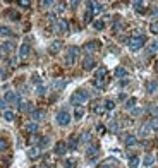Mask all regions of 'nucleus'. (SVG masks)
Masks as SVG:
<instances>
[{
    "label": "nucleus",
    "mask_w": 158,
    "mask_h": 168,
    "mask_svg": "<svg viewBox=\"0 0 158 168\" xmlns=\"http://www.w3.org/2000/svg\"><path fill=\"white\" fill-rule=\"evenodd\" d=\"M145 36L141 35V33H134V35L129 38V41H127V45H129V48H131L132 52H137V50H141L143 48V45H145Z\"/></svg>",
    "instance_id": "obj_1"
},
{
    "label": "nucleus",
    "mask_w": 158,
    "mask_h": 168,
    "mask_svg": "<svg viewBox=\"0 0 158 168\" xmlns=\"http://www.w3.org/2000/svg\"><path fill=\"white\" fill-rule=\"evenodd\" d=\"M89 98L88 95V91H84V89H77L74 93V95L70 96V103L74 105V106H81L83 103H86V99Z\"/></svg>",
    "instance_id": "obj_2"
},
{
    "label": "nucleus",
    "mask_w": 158,
    "mask_h": 168,
    "mask_svg": "<svg viewBox=\"0 0 158 168\" xmlns=\"http://www.w3.org/2000/svg\"><path fill=\"white\" fill-rule=\"evenodd\" d=\"M77 57H79V48L77 47H70L69 50H67V55H66L67 65H72L76 60H77Z\"/></svg>",
    "instance_id": "obj_3"
},
{
    "label": "nucleus",
    "mask_w": 158,
    "mask_h": 168,
    "mask_svg": "<svg viewBox=\"0 0 158 168\" xmlns=\"http://www.w3.org/2000/svg\"><path fill=\"white\" fill-rule=\"evenodd\" d=\"M69 122H70V113L67 110H60L57 113V124L62 125V127H66V125H69Z\"/></svg>",
    "instance_id": "obj_4"
},
{
    "label": "nucleus",
    "mask_w": 158,
    "mask_h": 168,
    "mask_svg": "<svg viewBox=\"0 0 158 168\" xmlns=\"http://www.w3.org/2000/svg\"><path fill=\"white\" fill-rule=\"evenodd\" d=\"M83 48H84L88 53H91V52H96V50H100V48H101V43L98 41V39H93V41H88V43L84 45Z\"/></svg>",
    "instance_id": "obj_5"
},
{
    "label": "nucleus",
    "mask_w": 158,
    "mask_h": 168,
    "mask_svg": "<svg viewBox=\"0 0 158 168\" xmlns=\"http://www.w3.org/2000/svg\"><path fill=\"white\" fill-rule=\"evenodd\" d=\"M95 67H96V60H95L91 55L84 57V60H83V69H84V70H91V69H95Z\"/></svg>",
    "instance_id": "obj_6"
},
{
    "label": "nucleus",
    "mask_w": 158,
    "mask_h": 168,
    "mask_svg": "<svg viewBox=\"0 0 158 168\" xmlns=\"http://www.w3.org/2000/svg\"><path fill=\"white\" fill-rule=\"evenodd\" d=\"M4 99L7 101V103H14V105H19V103H21V98H19V95H17V93H14V91H9V93L5 95Z\"/></svg>",
    "instance_id": "obj_7"
},
{
    "label": "nucleus",
    "mask_w": 158,
    "mask_h": 168,
    "mask_svg": "<svg viewBox=\"0 0 158 168\" xmlns=\"http://www.w3.org/2000/svg\"><path fill=\"white\" fill-rule=\"evenodd\" d=\"M53 153H55V155H58V156L66 155V153H67V142L58 141L57 144H55V147H53Z\"/></svg>",
    "instance_id": "obj_8"
},
{
    "label": "nucleus",
    "mask_w": 158,
    "mask_h": 168,
    "mask_svg": "<svg viewBox=\"0 0 158 168\" xmlns=\"http://www.w3.org/2000/svg\"><path fill=\"white\" fill-rule=\"evenodd\" d=\"M55 31H58V33H67V31H69V22H67L66 19H58L57 26H55Z\"/></svg>",
    "instance_id": "obj_9"
},
{
    "label": "nucleus",
    "mask_w": 158,
    "mask_h": 168,
    "mask_svg": "<svg viewBox=\"0 0 158 168\" xmlns=\"http://www.w3.org/2000/svg\"><path fill=\"white\" fill-rule=\"evenodd\" d=\"M98 151H100V146H98V144H91V146L86 149V156H88L89 159H95L98 155Z\"/></svg>",
    "instance_id": "obj_10"
},
{
    "label": "nucleus",
    "mask_w": 158,
    "mask_h": 168,
    "mask_svg": "<svg viewBox=\"0 0 158 168\" xmlns=\"http://www.w3.org/2000/svg\"><path fill=\"white\" fill-rule=\"evenodd\" d=\"M14 48H16V45H14L12 41H7V43H4L0 47V53H2V57H5L9 52H12Z\"/></svg>",
    "instance_id": "obj_11"
},
{
    "label": "nucleus",
    "mask_w": 158,
    "mask_h": 168,
    "mask_svg": "<svg viewBox=\"0 0 158 168\" xmlns=\"http://www.w3.org/2000/svg\"><path fill=\"white\" fill-rule=\"evenodd\" d=\"M88 5H89L91 14H100L101 10H103V5H101L100 2H88Z\"/></svg>",
    "instance_id": "obj_12"
},
{
    "label": "nucleus",
    "mask_w": 158,
    "mask_h": 168,
    "mask_svg": "<svg viewBox=\"0 0 158 168\" xmlns=\"http://www.w3.org/2000/svg\"><path fill=\"white\" fill-rule=\"evenodd\" d=\"M29 52H31V48H29V45H28V43L21 45V48H19V57L24 60V58H28V57H29Z\"/></svg>",
    "instance_id": "obj_13"
},
{
    "label": "nucleus",
    "mask_w": 158,
    "mask_h": 168,
    "mask_svg": "<svg viewBox=\"0 0 158 168\" xmlns=\"http://www.w3.org/2000/svg\"><path fill=\"white\" fill-rule=\"evenodd\" d=\"M91 110H93V113H96V115H103V113H105V106L101 103H98V101L91 103Z\"/></svg>",
    "instance_id": "obj_14"
},
{
    "label": "nucleus",
    "mask_w": 158,
    "mask_h": 168,
    "mask_svg": "<svg viewBox=\"0 0 158 168\" xmlns=\"http://www.w3.org/2000/svg\"><path fill=\"white\" fill-rule=\"evenodd\" d=\"M31 117H33V120L35 122L43 120L45 118V110H33V112H31Z\"/></svg>",
    "instance_id": "obj_15"
},
{
    "label": "nucleus",
    "mask_w": 158,
    "mask_h": 168,
    "mask_svg": "<svg viewBox=\"0 0 158 168\" xmlns=\"http://www.w3.org/2000/svg\"><path fill=\"white\" fill-rule=\"evenodd\" d=\"M95 79H96V81H105L107 79V67H100V69L96 70Z\"/></svg>",
    "instance_id": "obj_16"
},
{
    "label": "nucleus",
    "mask_w": 158,
    "mask_h": 168,
    "mask_svg": "<svg viewBox=\"0 0 158 168\" xmlns=\"http://www.w3.org/2000/svg\"><path fill=\"white\" fill-rule=\"evenodd\" d=\"M60 48H62V41H60V39H57V41H53V43L50 45L48 50H50V53H58V52H60Z\"/></svg>",
    "instance_id": "obj_17"
},
{
    "label": "nucleus",
    "mask_w": 158,
    "mask_h": 168,
    "mask_svg": "<svg viewBox=\"0 0 158 168\" xmlns=\"http://www.w3.org/2000/svg\"><path fill=\"white\" fill-rule=\"evenodd\" d=\"M115 165H117V159H105L98 168H115Z\"/></svg>",
    "instance_id": "obj_18"
},
{
    "label": "nucleus",
    "mask_w": 158,
    "mask_h": 168,
    "mask_svg": "<svg viewBox=\"0 0 158 168\" xmlns=\"http://www.w3.org/2000/svg\"><path fill=\"white\" fill-rule=\"evenodd\" d=\"M136 144H137V137H136V136H127V137H126V146L132 147V146H136Z\"/></svg>",
    "instance_id": "obj_19"
},
{
    "label": "nucleus",
    "mask_w": 158,
    "mask_h": 168,
    "mask_svg": "<svg viewBox=\"0 0 158 168\" xmlns=\"http://www.w3.org/2000/svg\"><path fill=\"white\" fill-rule=\"evenodd\" d=\"M28 156H29V158L31 159H36V158H38V156H40V147H31V149L29 151H28Z\"/></svg>",
    "instance_id": "obj_20"
},
{
    "label": "nucleus",
    "mask_w": 158,
    "mask_h": 168,
    "mask_svg": "<svg viewBox=\"0 0 158 168\" xmlns=\"http://www.w3.org/2000/svg\"><path fill=\"white\" fill-rule=\"evenodd\" d=\"M26 130H28V132H31V134H35L36 130H38V124H36V122H28V124H26Z\"/></svg>",
    "instance_id": "obj_21"
},
{
    "label": "nucleus",
    "mask_w": 158,
    "mask_h": 168,
    "mask_svg": "<svg viewBox=\"0 0 158 168\" xmlns=\"http://www.w3.org/2000/svg\"><path fill=\"white\" fill-rule=\"evenodd\" d=\"M126 76H127V70L124 69V67H117V69H115V77L122 79V77H126Z\"/></svg>",
    "instance_id": "obj_22"
},
{
    "label": "nucleus",
    "mask_w": 158,
    "mask_h": 168,
    "mask_svg": "<svg viewBox=\"0 0 158 168\" xmlns=\"http://www.w3.org/2000/svg\"><path fill=\"white\" fill-rule=\"evenodd\" d=\"M4 118H5L7 122H12L14 118H16V115H14L12 110H4Z\"/></svg>",
    "instance_id": "obj_23"
},
{
    "label": "nucleus",
    "mask_w": 158,
    "mask_h": 168,
    "mask_svg": "<svg viewBox=\"0 0 158 168\" xmlns=\"http://www.w3.org/2000/svg\"><path fill=\"white\" fill-rule=\"evenodd\" d=\"M132 5H134V10H136V12H145L146 10V7H145L143 2H132Z\"/></svg>",
    "instance_id": "obj_24"
},
{
    "label": "nucleus",
    "mask_w": 158,
    "mask_h": 168,
    "mask_svg": "<svg viewBox=\"0 0 158 168\" xmlns=\"http://www.w3.org/2000/svg\"><path fill=\"white\" fill-rule=\"evenodd\" d=\"M67 147H70V149H76V147H77V137H76V136H70L69 137V144H67Z\"/></svg>",
    "instance_id": "obj_25"
},
{
    "label": "nucleus",
    "mask_w": 158,
    "mask_h": 168,
    "mask_svg": "<svg viewBox=\"0 0 158 168\" xmlns=\"http://www.w3.org/2000/svg\"><path fill=\"white\" fill-rule=\"evenodd\" d=\"M143 163H145L146 166H151V165L155 163V156H153V155H146L145 159H143Z\"/></svg>",
    "instance_id": "obj_26"
},
{
    "label": "nucleus",
    "mask_w": 158,
    "mask_h": 168,
    "mask_svg": "<svg viewBox=\"0 0 158 168\" xmlns=\"http://www.w3.org/2000/svg\"><path fill=\"white\" fill-rule=\"evenodd\" d=\"M146 88H148V93H155V89L158 88V82L156 81H149L148 84H146Z\"/></svg>",
    "instance_id": "obj_27"
},
{
    "label": "nucleus",
    "mask_w": 158,
    "mask_h": 168,
    "mask_svg": "<svg viewBox=\"0 0 158 168\" xmlns=\"http://www.w3.org/2000/svg\"><path fill=\"white\" fill-rule=\"evenodd\" d=\"M83 115H84V108L83 106H76L74 108V117L76 118H83Z\"/></svg>",
    "instance_id": "obj_28"
},
{
    "label": "nucleus",
    "mask_w": 158,
    "mask_h": 168,
    "mask_svg": "<svg viewBox=\"0 0 158 168\" xmlns=\"http://www.w3.org/2000/svg\"><path fill=\"white\" fill-rule=\"evenodd\" d=\"M0 35H2V36H10V35H12V29L7 28V26H0Z\"/></svg>",
    "instance_id": "obj_29"
},
{
    "label": "nucleus",
    "mask_w": 158,
    "mask_h": 168,
    "mask_svg": "<svg viewBox=\"0 0 158 168\" xmlns=\"http://www.w3.org/2000/svg\"><path fill=\"white\" fill-rule=\"evenodd\" d=\"M76 165H77L76 158H67L66 159V168H76Z\"/></svg>",
    "instance_id": "obj_30"
},
{
    "label": "nucleus",
    "mask_w": 158,
    "mask_h": 168,
    "mask_svg": "<svg viewBox=\"0 0 158 168\" xmlns=\"http://www.w3.org/2000/svg\"><path fill=\"white\" fill-rule=\"evenodd\" d=\"M137 165H139V158H137V156H131V159H129V166L137 168Z\"/></svg>",
    "instance_id": "obj_31"
},
{
    "label": "nucleus",
    "mask_w": 158,
    "mask_h": 168,
    "mask_svg": "<svg viewBox=\"0 0 158 168\" xmlns=\"http://www.w3.org/2000/svg\"><path fill=\"white\" fill-rule=\"evenodd\" d=\"M155 52H158V41H153L148 48V55H153Z\"/></svg>",
    "instance_id": "obj_32"
},
{
    "label": "nucleus",
    "mask_w": 158,
    "mask_h": 168,
    "mask_svg": "<svg viewBox=\"0 0 158 168\" xmlns=\"http://www.w3.org/2000/svg\"><path fill=\"white\" fill-rule=\"evenodd\" d=\"M89 139H91V134H89V132H83V136L79 137V141H81V144H86Z\"/></svg>",
    "instance_id": "obj_33"
},
{
    "label": "nucleus",
    "mask_w": 158,
    "mask_h": 168,
    "mask_svg": "<svg viewBox=\"0 0 158 168\" xmlns=\"http://www.w3.org/2000/svg\"><path fill=\"white\" fill-rule=\"evenodd\" d=\"M149 31H151V35H158V21L149 24Z\"/></svg>",
    "instance_id": "obj_34"
},
{
    "label": "nucleus",
    "mask_w": 158,
    "mask_h": 168,
    "mask_svg": "<svg viewBox=\"0 0 158 168\" xmlns=\"http://www.w3.org/2000/svg\"><path fill=\"white\" fill-rule=\"evenodd\" d=\"M103 106H105V110H114V108H115V103L112 101V99H105Z\"/></svg>",
    "instance_id": "obj_35"
},
{
    "label": "nucleus",
    "mask_w": 158,
    "mask_h": 168,
    "mask_svg": "<svg viewBox=\"0 0 158 168\" xmlns=\"http://www.w3.org/2000/svg\"><path fill=\"white\" fill-rule=\"evenodd\" d=\"M95 29H98V31H101V29H105V22L103 21H95Z\"/></svg>",
    "instance_id": "obj_36"
},
{
    "label": "nucleus",
    "mask_w": 158,
    "mask_h": 168,
    "mask_svg": "<svg viewBox=\"0 0 158 168\" xmlns=\"http://www.w3.org/2000/svg\"><path fill=\"white\" fill-rule=\"evenodd\" d=\"M9 147V142H7V139H0V151H5Z\"/></svg>",
    "instance_id": "obj_37"
},
{
    "label": "nucleus",
    "mask_w": 158,
    "mask_h": 168,
    "mask_svg": "<svg viewBox=\"0 0 158 168\" xmlns=\"http://www.w3.org/2000/svg\"><path fill=\"white\" fill-rule=\"evenodd\" d=\"M29 142H31V144H38V142H41V139H40L36 134H33V136L29 137Z\"/></svg>",
    "instance_id": "obj_38"
},
{
    "label": "nucleus",
    "mask_w": 158,
    "mask_h": 168,
    "mask_svg": "<svg viewBox=\"0 0 158 168\" xmlns=\"http://www.w3.org/2000/svg\"><path fill=\"white\" fill-rule=\"evenodd\" d=\"M91 19H93L91 10H86V14H84V22H91Z\"/></svg>",
    "instance_id": "obj_39"
},
{
    "label": "nucleus",
    "mask_w": 158,
    "mask_h": 168,
    "mask_svg": "<svg viewBox=\"0 0 158 168\" xmlns=\"http://www.w3.org/2000/svg\"><path fill=\"white\" fill-rule=\"evenodd\" d=\"M21 110H22V112H33V108H31V103L21 105Z\"/></svg>",
    "instance_id": "obj_40"
},
{
    "label": "nucleus",
    "mask_w": 158,
    "mask_h": 168,
    "mask_svg": "<svg viewBox=\"0 0 158 168\" xmlns=\"http://www.w3.org/2000/svg\"><path fill=\"white\" fill-rule=\"evenodd\" d=\"M139 136H141V137H145V136H148V125H145V127H141V130H139Z\"/></svg>",
    "instance_id": "obj_41"
},
{
    "label": "nucleus",
    "mask_w": 158,
    "mask_h": 168,
    "mask_svg": "<svg viewBox=\"0 0 158 168\" xmlns=\"http://www.w3.org/2000/svg\"><path fill=\"white\" fill-rule=\"evenodd\" d=\"M93 84H95L98 89H101V88L105 86V81H96V79H95V81H93Z\"/></svg>",
    "instance_id": "obj_42"
},
{
    "label": "nucleus",
    "mask_w": 158,
    "mask_h": 168,
    "mask_svg": "<svg viewBox=\"0 0 158 168\" xmlns=\"http://www.w3.org/2000/svg\"><path fill=\"white\" fill-rule=\"evenodd\" d=\"M148 127H151V129H155V130H156V129H158V120H156V118H153V120L149 122V125H148Z\"/></svg>",
    "instance_id": "obj_43"
},
{
    "label": "nucleus",
    "mask_w": 158,
    "mask_h": 168,
    "mask_svg": "<svg viewBox=\"0 0 158 168\" xmlns=\"http://www.w3.org/2000/svg\"><path fill=\"white\" fill-rule=\"evenodd\" d=\"M134 103H136V98L127 99V103H126V108H132V106H134Z\"/></svg>",
    "instance_id": "obj_44"
},
{
    "label": "nucleus",
    "mask_w": 158,
    "mask_h": 168,
    "mask_svg": "<svg viewBox=\"0 0 158 168\" xmlns=\"http://www.w3.org/2000/svg\"><path fill=\"white\" fill-rule=\"evenodd\" d=\"M17 4L21 5V7H29V5H31V2H29V0H19Z\"/></svg>",
    "instance_id": "obj_45"
},
{
    "label": "nucleus",
    "mask_w": 158,
    "mask_h": 168,
    "mask_svg": "<svg viewBox=\"0 0 158 168\" xmlns=\"http://www.w3.org/2000/svg\"><path fill=\"white\" fill-rule=\"evenodd\" d=\"M96 130H98V134H105V125L98 124V125H96Z\"/></svg>",
    "instance_id": "obj_46"
},
{
    "label": "nucleus",
    "mask_w": 158,
    "mask_h": 168,
    "mask_svg": "<svg viewBox=\"0 0 158 168\" xmlns=\"http://www.w3.org/2000/svg\"><path fill=\"white\" fill-rule=\"evenodd\" d=\"M9 17H10V19H16V21H17V19H19V14H17V12H14V10H10V12H9Z\"/></svg>",
    "instance_id": "obj_47"
},
{
    "label": "nucleus",
    "mask_w": 158,
    "mask_h": 168,
    "mask_svg": "<svg viewBox=\"0 0 158 168\" xmlns=\"http://www.w3.org/2000/svg\"><path fill=\"white\" fill-rule=\"evenodd\" d=\"M53 86H55V88H64V86H66V81H57V82H53Z\"/></svg>",
    "instance_id": "obj_48"
},
{
    "label": "nucleus",
    "mask_w": 158,
    "mask_h": 168,
    "mask_svg": "<svg viewBox=\"0 0 158 168\" xmlns=\"http://www.w3.org/2000/svg\"><path fill=\"white\" fill-rule=\"evenodd\" d=\"M40 5H43V7H50V5H52V2H50V0H47V2H40Z\"/></svg>",
    "instance_id": "obj_49"
},
{
    "label": "nucleus",
    "mask_w": 158,
    "mask_h": 168,
    "mask_svg": "<svg viewBox=\"0 0 158 168\" xmlns=\"http://www.w3.org/2000/svg\"><path fill=\"white\" fill-rule=\"evenodd\" d=\"M38 95H45V88L43 86H38Z\"/></svg>",
    "instance_id": "obj_50"
},
{
    "label": "nucleus",
    "mask_w": 158,
    "mask_h": 168,
    "mask_svg": "<svg viewBox=\"0 0 158 168\" xmlns=\"http://www.w3.org/2000/svg\"><path fill=\"white\" fill-rule=\"evenodd\" d=\"M5 105H7V101H5V99H0V108H2V110L5 108Z\"/></svg>",
    "instance_id": "obj_51"
},
{
    "label": "nucleus",
    "mask_w": 158,
    "mask_h": 168,
    "mask_svg": "<svg viewBox=\"0 0 158 168\" xmlns=\"http://www.w3.org/2000/svg\"><path fill=\"white\" fill-rule=\"evenodd\" d=\"M153 115H155V118H156V120H158V106H156V108H155V110H153Z\"/></svg>",
    "instance_id": "obj_52"
},
{
    "label": "nucleus",
    "mask_w": 158,
    "mask_h": 168,
    "mask_svg": "<svg viewBox=\"0 0 158 168\" xmlns=\"http://www.w3.org/2000/svg\"><path fill=\"white\" fill-rule=\"evenodd\" d=\"M155 70H156V72H158V60L155 62Z\"/></svg>",
    "instance_id": "obj_53"
},
{
    "label": "nucleus",
    "mask_w": 158,
    "mask_h": 168,
    "mask_svg": "<svg viewBox=\"0 0 158 168\" xmlns=\"http://www.w3.org/2000/svg\"><path fill=\"white\" fill-rule=\"evenodd\" d=\"M0 72H2V69H0Z\"/></svg>",
    "instance_id": "obj_54"
}]
</instances>
